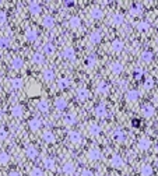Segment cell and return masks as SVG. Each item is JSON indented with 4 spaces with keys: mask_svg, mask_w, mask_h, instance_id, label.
Returning <instances> with one entry per match:
<instances>
[{
    "mask_svg": "<svg viewBox=\"0 0 158 176\" xmlns=\"http://www.w3.org/2000/svg\"><path fill=\"white\" fill-rule=\"evenodd\" d=\"M111 165L113 166V168H116V169H119V168H123L125 166V159H123V157H120V155H112V158H111Z\"/></svg>",
    "mask_w": 158,
    "mask_h": 176,
    "instance_id": "obj_1",
    "label": "cell"
},
{
    "mask_svg": "<svg viewBox=\"0 0 158 176\" xmlns=\"http://www.w3.org/2000/svg\"><path fill=\"white\" fill-rule=\"evenodd\" d=\"M62 56H63L66 60H73L76 58V52H74V48L73 46H64L63 48V52H62Z\"/></svg>",
    "mask_w": 158,
    "mask_h": 176,
    "instance_id": "obj_2",
    "label": "cell"
},
{
    "mask_svg": "<svg viewBox=\"0 0 158 176\" xmlns=\"http://www.w3.org/2000/svg\"><path fill=\"white\" fill-rule=\"evenodd\" d=\"M109 68H111L112 74H115V76H119V74L123 73L125 66H123V63H122V62H113V63H111Z\"/></svg>",
    "mask_w": 158,
    "mask_h": 176,
    "instance_id": "obj_3",
    "label": "cell"
},
{
    "mask_svg": "<svg viewBox=\"0 0 158 176\" xmlns=\"http://www.w3.org/2000/svg\"><path fill=\"white\" fill-rule=\"evenodd\" d=\"M87 157H88V159H90V161H98V159H101V157H102V154H101L99 148H97V147H92V148H90V150H88Z\"/></svg>",
    "mask_w": 158,
    "mask_h": 176,
    "instance_id": "obj_4",
    "label": "cell"
},
{
    "mask_svg": "<svg viewBox=\"0 0 158 176\" xmlns=\"http://www.w3.org/2000/svg\"><path fill=\"white\" fill-rule=\"evenodd\" d=\"M94 113H95V116H97L98 119H102V118H105L106 116V106H105V103H98L97 106L94 108Z\"/></svg>",
    "mask_w": 158,
    "mask_h": 176,
    "instance_id": "obj_5",
    "label": "cell"
},
{
    "mask_svg": "<svg viewBox=\"0 0 158 176\" xmlns=\"http://www.w3.org/2000/svg\"><path fill=\"white\" fill-rule=\"evenodd\" d=\"M111 49H112L115 53L123 52V49H125V42H123L122 39H113L112 43H111Z\"/></svg>",
    "mask_w": 158,
    "mask_h": 176,
    "instance_id": "obj_6",
    "label": "cell"
},
{
    "mask_svg": "<svg viewBox=\"0 0 158 176\" xmlns=\"http://www.w3.org/2000/svg\"><path fill=\"white\" fill-rule=\"evenodd\" d=\"M137 145H139V148L141 151H147L148 148L151 147V140L148 138V137H145V136H143L139 140V143H137Z\"/></svg>",
    "mask_w": 158,
    "mask_h": 176,
    "instance_id": "obj_7",
    "label": "cell"
},
{
    "mask_svg": "<svg viewBox=\"0 0 158 176\" xmlns=\"http://www.w3.org/2000/svg\"><path fill=\"white\" fill-rule=\"evenodd\" d=\"M28 10L32 16H38V14L41 13V10H42V7H41V4L38 2H29L28 3Z\"/></svg>",
    "mask_w": 158,
    "mask_h": 176,
    "instance_id": "obj_8",
    "label": "cell"
},
{
    "mask_svg": "<svg viewBox=\"0 0 158 176\" xmlns=\"http://www.w3.org/2000/svg\"><path fill=\"white\" fill-rule=\"evenodd\" d=\"M69 140H70L73 144H80V143L83 141V137H81V133L79 132H74V130H71V132H69Z\"/></svg>",
    "mask_w": 158,
    "mask_h": 176,
    "instance_id": "obj_9",
    "label": "cell"
},
{
    "mask_svg": "<svg viewBox=\"0 0 158 176\" xmlns=\"http://www.w3.org/2000/svg\"><path fill=\"white\" fill-rule=\"evenodd\" d=\"M25 38L29 42H35L38 39V31L35 28H27L25 29Z\"/></svg>",
    "mask_w": 158,
    "mask_h": 176,
    "instance_id": "obj_10",
    "label": "cell"
},
{
    "mask_svg": "<svg viewBox=\"0 0 158 176\" xmlns=\"http://www.w3.org/2000/svg\"><path fill=\"white\" fill-rule=\"evenodd\" d=\"M140 98V94L137 89H129L126 92V101L127 102H137V99Z\"/></svg>",
    "mask_w": 158,
    "mask_h": 176,
    "instance_id": "obj_11",
    "label": "cell"
},
{
    "mask_svg": "<svg viewBox=\"0 0 158 176\" xmlns=\"http://www.w3.org/2000/svg\"><path fill=\"white\" fill-rule=\"evenodd\" d=\"M87 130H88V133H90L91 136H99V134L102 133L101 126L99 124H97V123H90L88 124V127H87Z\"/></svg>",
    "mask_w": 158,
    "mask_h": 176,
    "instance_id": "obj_12",
    "label": "cell"
},
{
    "mask_svg": "<svg viewBox=\"0 0 158 176\" xmlns=\"http://www.w3.org/2000/svg\"><path fill=\"white\" fill-rule=\"evenodd\" d=\"M25 155L27 158H29V159H35V158L38 157V150L35 145H28V147L25 148Z\"/></svg>",
    "mask_w": 158,
    "mask_h": 176,
    "instance_id": "obj_13",
    "label": "cell"
},
{
    "mask_svg": "<svg viewBox=\"0 0 158 176\" xmlns=\"http://www.w3.org/2000/svg\"><path fill=\"white\" fill-rule=\"evenodd\" d=\"M42 163H43V166H45V169H49V171H55V168H56L55 159H53V158H50V157H45V158H43Z\"/></svg>",
    "mask_w": 158,
    "mask_h": 176,
    "instance_id": "obj_14",
    "label": "cell"
},
{
    "mask_svg": "<svg viewBox=\"0 0 158 176\" xmlns=\"http://www.w3.org/2000/svg\"><path fill=\"white\" fill-rule=\"evenodd\" d=\"M31 60H32V63H34V64H38V66H41V64L45 63V55H43V53L37 52V53H34V55H32Z\"/></svg>",
    "mask_w": 158,
    "mask_h": 176,
    "instance_id": "obj_15",
    "label": "cell"
},
{
    "mask_svg": "<svg viewBox=\"0 0 158 176\" xmlns=\"http://www.w3.org/2000/svg\"><path fill=\"white\" fill-rule=\"evenodd\" d=\"M62 171H63V173L66 176H73L74 172H76V168H74V165L71 162H66L62 166Z\"/></svg>",
    "mask_w": 158,
    "mask_h": 176,
    "instance_id": "obj_16",
    "label": "cell"
},
{
    "mask_svg": "<svg viewBox=\"0 0 158 176\" xmlns=\"http://www.w3.org/2000/svg\"><path fill=\"white\" fill-rule=\"evenodd\" d=\"M10 66H11V68H14V70H21L24 66V60L21 58H18V56H16V58L11 59Z\"/></svg>",
    "mask_w": 158,
    "mask_h": 176,
    "instance_id": "obj_17",
    "label": "cell"
},
{
    "mask_svg": "<svg viewBox=\"0 0 158 176\" xmlns=\"http://www.w3.org/2000/svg\"><path fill=\"white\" fill-rule=\"evenodd\" d=\"M141 113L144 118H153L154 113H155V109H154L153 105H144L141 108Z\"/></svg>",
    "mask_w": 158,
    "mask_h": 176,
    "instance_id": "obj_18",
    "label": "cell"
},
{
    "mask_svg": "<svg viewBox=\"0 0 158 176\" xmlns=\"http://www.w3.org/2000/svg\"><path fill=\"white\" fill-rule=\"evenodd\" d=\"M112 138L118 143H123L125 140H126V133H125L123 130H115V132L112 133Z\"/></svg>",
    "mask_w": 158,
    "mask_h": 176,
    "instance_id": "obj_19",
    "label": "cell"
},
{
    "mask_svg": "<svg viewBox=\"0 0 158 176\" xmlns=\"http://www.w3.org/2000/svg\"><path fill=\"white\" fill-rule=\"evenodd\" d=\"M111 23L113 24V25H116V27L122 25V24L125 23V17H123V14H122V13H115V14L112 16V18H111Z\"/></svg>",
    "mask_w": 158,
    "mask_h": 176,
    "instance_id": "obj_20",
    "label": "cell"
},
{
    "mask_svg": "<svg viewBox=\"0 0 158 176\" xmlns=\"http://www.w3.org/2000/svg\"><path fill=\"white\" fill-rule=\"evenodd\" d=\"M42 140L45 143H48V144H52V143H55L56 136L50 132V130H45V132L42 133Z\"/></svg>",
    "mask_w": 158,
    "mask_h": 176,
    "instance_id": "obj_21",
    "label": "cell"
},
{
    "mask_svg": "<svg viewBox=\"0 0 158 176\" xmlns=\"http://www.w3.org/2000/svg\"><path fill=\"white\" fill-rule=\"evenodd\" d=\"M76 97L79 101H85L88 97H90V91L87 88H79L76 92Z\"/></svg>",
    "mask_w": 158,
    "mask_h": 176,
    "instance_id": "obj_22",
    "label": "cell"
},
{
    "mask_svg": "<svg viewBox=\"0 0 158 176\" xmlns=\"http://www.w3.org/2000/svg\"><path fill=\"white\" fill-rule=\"evenodd\" d=\"M90 17H91V18H94V20H101L104 17L102 8H99V7L91 8V10H90Z\"/></svg>",
    "mask_w": 158,
    "mask_h": 176,
    "instance_id": "obj_23",
    "label": "cell"
},
{
    "mask_svg": "<svg viewBox=\"0 0 158 176\" xmlns=\"http://www.w3.org/2000/svg\"><path fill=\"white\" fill-rule=\"evenodd\" d=\"M90 43H99L102 41V32L101 31H94L92 34L90 35Z\"/></svg>",
    "mask_w": 158,
    "mask_h": 176,
    "instance_id": "obj_24",
    "label": "cell"
},
{
    "mask_svg": "<svg viewBox=\"0 0 158 176\" xmlns=\"http://www.w3.org/2000/svg\"><path fill=\"white\" fill-rule=\"evenodd\" d=\"M42 78L45 81H52L55 78V71L52 68H43L42 70Z\"/></svg>",
    "mask_w": 158,
    "mask_h": 176,
    "instance_id": "obj_25",
    "label": "cell"
},
{
    "mask_svg": "<svg viewBox=\"0 0 158 176\" xmlns=\"http://www.w3.org/2000/svg\"><path fill=\"white\" fill-rule=\"evenodd\" d=\"M63 123L66 124V126H73V124L76 123V115H74V113H66V115L63 116Z\"/></svg>",
    "mask_w": 158,
    "mask_h": 176,
    "instance_id": "obj_26",
    "label": "cell"
},
{
    "mask_svg": "<svg viewBox=\"0 0 158 176\" xmlns=\"http://www.w3.org/2000/svg\"><path fill=\"white\" fill-rule=\"evenodd\" d=\"M28 126H29V129L32 130V132H38V130L41 129V126H42V123H41V120L39 119H31V120L28 122Z\"/></svg>",
    "mask_w": 158,
    "mask_h": 176,
    "instance_id": "obj_27",
    "label": "cell"
},
{
    "mask_svg": "<svg viewBox=\"0 0 158 176\" xmlns=\"http://www.w3.org/2000/svg\"><path fill=\"white\" fill-rule=\"evenodd\" d=\"M55 108L58 110H64L67 108V101L64 98H56L55 99Z\"/></svg>",
    "mask_w": 158,
    "mask_h": 176,
    "instance_id": "obj_28",
    "label": "cell"
},
{
    "mask_svg": "<svg viewBox=\"0 0 158 176\" xmlns=\"http://www.w3.org/2000/svg\"><path fill=\"white\" fill-rule=\"evenodd\" d=\"M11 115L16 118H23L24 116V106L23 105H14L11 108Z\"/></svg>",
    "mask_w": 158,
    "mask_h": 176,
    "instance_id": "obj_29",
    "label": "cell"
},
{
    "mask_svg": "<svg viewBox=\"0 0 158 176\" xmlns=\"http://www.w3.org/2000/svg\"><path fill=\"white\" fill-rule=\"evenodd\" d=\"M10 87L13 88V89H16V91L21 89V88H23V78H20V77L11 78V81H10Z\"/></svg>",
    "mask_w": 158,
    "mask_h": 176,
    "instance_id": "obj_30",
    "label": "cell"
},
{
    "mask_svg": "<svg viewBox=\"0 0 158 176\" xmlns=\"http://www.w3.org/2000/svg\"><path fill=\"white\" fill-rule=\"evenodd\" d=\"M55 18H53L52 16H45L42 18V25L45 27V28H52L53 25H55Z\"/></svg>",
    "mask_w": 158,
    "mask_h": 176,
    "instance_id": "obj_31",
    "label": "cell"
},
{
    "mask_svg": "<svg viewBox=\"0 0 158 176\" xmlns=\"http://www.w3.org/2000/svg\"><path fill=\"white\" fill-rule=\"evenodd\" d=\"M153 58H154V55L150 50H144V52L140 55V59H141V62H144V63H150V62L153 60Z\"/></svg>",
    "mask_w": 158,
    "mask_h": 176,
    "instance_id": "obj_32",
    "label": "cell"
},
{
    "mask_svg": "<svg viewBox=\"0 0 158 176\" xmlns=\"http://www.w3.org/2000/svg\"><path fill=\"white\" fill-rule=\"evenodd\" d=\"M42 49H43V53H45V55H53V53H55V50H56V46L53 43L48 42V43H45L42 46Z\"/></svg>",
    "mask_w": 158,
    "mask_h": 176,
    "instance_id": "obj_33",
    "label": "cell"
},
{
    "mask_svg": "<svg viewBox=\"0 0 158 176\" xmlns=\"http://www.w3.org/2000/svg\"><path fill=\"white\" fill-rule=\"evenodd\" d=\"M38 110L42 113H48L49 112V103H48V101L45 99H41L39 102H38Z\"/></svg>",
    "mask_w": 158,
    "mask_h": 176,
    "instance_id": "obj_34",
    "label": "cell"
},
{
    "mask_svg": "<svg viewBox=\"0 0 158 176\" xmlns=\"http://www.w3.org/2000/svg\"><path fill=\"white\" fill-rule=\"evenodd\" d=\"M69 24H70L71 28H80V25H81V20H80L79 16H73L70 20H69Z\"/></svg>",
    "mask_w": 158,
    "mask_h": 176,
    "instance_id": "obj_35",
    "label": "cell"
},
{
    "mask_svg": "<svg viewBox=\"0 0 158 176\" xmlns=\"http://www.w3.org/2000/svg\"><path fill=\"white\" fill-rule=\"evenodd\" d=\"M153 172H154V169H153V166H150V165H143L141 169H140L141 176H151Z\"/></svg>",
    "mask_w": 158,
    "mask_h": 176,
    "instance_id": "obj_36",
    "label": "cell"
},
{
    "mask_svg": "<svg viewBox=\"0 0 158 176\" xmlns=\"http://www.w3.org/2000/svg\"><path fill=\"white\" fill-rule=\"evenodd\" d=\"M109 91V85L106 84L105 81H101L99 84L97 85V92L98 94H106Z\"/></svg>",
    "mask_w": 158,
    "mask_h": 176,
    "instance_id": "obj_37",
    "label": "cell"
},
{
    "mask_svg": "<svg viewBox=\"0 0 158 176\" xmlns=\"http://www.w3.org/2000/svg\"><path fill=\"white\" fill-rule=\"evenodd\" d=\"M69 85H70V78L67 77H62L60 80H58V87L60 89H66Z\"/></svg>",
    "mask_w": 158,
    "mask_h": 176,
    "instance_id": "obj_38",
    "label": "cell"
},
{
    "mask_svg": "<svg viewBox=\"0 0 158 176\" xmlns=\"http://www.w3.org/2000/svg\"><path fill=\"white\" fill-rule=\"evenodd\" d=\"M137 29L140 32H147L150 29V24H148V21H140L137 23Z\"/></svg>",
    "mask_w": 158,
    "mask_h": 176,
    "instance_id": "obj_39",
    "label": "cell"
},
{
    "mask_svg": "<svg viewBox=\"0 0 158 176\" xmlns=\"http://www.w3.org/2000/svg\"><path fill=\"white\" fill-rule=\"evenodd\" d=\"M130 14H132V16H139V14H141V4L135 3V4L132 6V8H130Z\"/></svg>",
    "mask_w": 158,
    "mask_h": 176,
    "instance_id": "obj_40",
    "label": "cell"
},
{
    "mask_svg": "<svg viewBox=\"0 0 158 176\" xmlns=\"http://www.w3.org/2000/svg\"><path fill=\"white\" fill-rule=\"evenodd\" d=\"M10 161V155L7 153H0V165H6Z\"/></svg>",
    "mask_w": 158,
    "mask_h": 176,
    "instance_id": "obj_41",
    "label": "cell"
},
{
    "mask_svg": "<svg viewBox=\"0 0 158 176\" xmlns=\"http://www.w3.org/2000/svg\"><path fill=\"white\" fill-rule=\"evenodd\" d=\"M31 176H43V171L41 168H38V166H34L31 169Z\"/></svg>",
    "mask_w": 158,
    "mask_h": 176,
    "instance_id": "obj_42",
    "label": "cell"
},
{
    "mask_svg": "<svg viewBox=\"0 0 158 176\" xmlns=\"http://www.w3.org/2000/svg\"><path fill=\"white\" fill-rule=\"evenodd\" d=\"M84 63H85V66H88V67H92L95 64V56H87V59L84 60Z\"/></svg>",
    "mask_w": 158,
    "mask_h": 176,
    "instance_id": "obj_43",
    "label": "cell"
},
{
    "mask_svg": "<svg viewBox=\"0 0 158 176\" xmlns=\"http://www.w3.org/2000/svg\"><path fill=\"white\" fill-rule=\"evenodd\" d=\"M8 45H10V39H8V38H6V37H2V38H0V48H2V49L7 48Z\"/></svg>",
    "mask_w": 158,
    "mask_h": 176,
    "instance_id": "obj_44",
    "label": "cell"
},
{
    "mask_svg": "<svg viewBox=\"0 0 158 176\" xmlns=\"http://www.w3.org/2000/svg\"><path fill=\"white\" fill-rule=\"evenodd\" d=\"M7 136H8L7 130H6L4 127H0V140H6L7 138Z\"/></svg>",
    "mask_w": 158,
    "mask_h": 176,
    "instance_id": "obj_45",
    "label": "cell"
},
{
    "mask_svg": "<svg viewBox=\"0 0 158 176\" xmlns=\"http://www.w3.org/2000/svg\"><path fill=\"white\" fill-rule=\"evenodd\" d=\"M153 84H154V81L151 78H147V80H144V87L145 89H150V88H153Z\"/></svg>",
    "mask_w": 158,
    "mask_h": 176,
    "instance_id": "obj_46",
    "label": "cell"
},
{
    "mask_svg": "<svg viewBox=\"0 0 158 176\" xmlns=\"http://www.w3.org/2000/svg\"><path fill=\"white\" fill-rule=\"evenodd\" d=\"M81 176H94V172H92L91 169H88V168H84L81 171Z\"/></svg>",
    "mask_w": 158,
    "mask_h": 176,
    "instance_id": "obj_47",
    "label": "cell"
},
{
    "mask_svg": "<svg viewBox=\"0 0 158 176\" xmlns=\"http://www.w3.org/2000/svg\"><path fill=\"white\" fill-rule=\"evenodd\" d=\"M6 20H7V14H6L4 11L0 10V24H4Z\"/></svg>",
    "mask_w": 158,
    "mask_h": 176,
    "instance_id": "obj_48",
    "label": "cell"
},
{
    "mask_svg": "<svg viewBox=\"0 0 158 176\" xmlns=\"http://www.w3.org/2000/svg\"><path fill=\"white\" fill-rule=\"evenodd\" d=\"M132 126L133 127H139L140 126V119H132Z\"/></svg>",
    "mask_w": 158,
    "mask_h": 176,
    "instance_id": "obj_49",
    "label": "cell"
},
{
    "mask_svg": "<svg viewBox=\"0 0 158 176\" xmlns=\"http://www.w3.org/2000/svg\"><path fill=\"white\" fill-rule=\"evenodd\" d=\"M74 4H76V3H74L73 0H69V2H64V6H66V7H73Z\"/></svg>",
    "mask_w": 158,
    "mask_h": 176,
    "instance_id": "obj_50",
    "label": "cell"
},
{
    "mask_svg": "<svg viewBox=\"0 0 158 176\" xmlns=\"http://www.w3.org/2000/svg\"><path fill=\"white\" fill-rule=\"evenodd\" d=\"M133 76H135V78H140V77H141V71H140V70H136L135 73H133Z\"/></svg>",
    "mask_w": 158,
    "mask_h": 176,
    "instance_id": "obj_51",
    "label": "cell"
},
{
    "mask_svg": "<svg viewBox=\"0 0 158 176\" xmlns=\"http://www.w3.org/2000/svg\"><path fill=\"white\" fill-rule=\"evenodd\" d=\"M119 87H120L122 89H125V88L127 87V83L126 81H120V83H119Z\"/></svg>",
    "mask_w": 158,
    "mask_h": 176,
    "instance_id": "obj_52",
    "label": "cell"
},
{
    "mask_svg": "<svg viewBox=\"0 0 158 176\" xmlns=\"http://www.w3.org/2000/svg\"><path fill=\"white\" fill-rule=\"evenodd\" d=\"M8 176H20V173H18V172H16V171H13V172H10V173H8Z\"/></svg>",
    "mask_w": 158,
    "mask_h": 176,
    "instance_id": "obj_53",
    "label": "cell"
},
{
    "mask_svg": "<svg viewBox=\"0 0 158 176\" xmlns=\"http://www.w3.org/2000/svg\"><path fill=\"white\" fill-rule=\"evenodd\" d=\"M2 118H3V112L0 110V120H2Z\"/></svg>",
    "mask_w": 158,
    "mask_h": 176,
    "instance_id": "obj_54",
    "label": "cell"
},
{
    "mask_svg": "<svg viewBox=\"0 0 158 176\" xmlns=\"http://www.w3.org/2000/svg\"><path fill=\"white\" fill-rule=\"evenodd\" d=\"M155 165H157V168H158V159H157V162H155Z\"/></svg>",
    "mask_w": 158,
    "mask_h": 176,
    "instance_id": "obj_55",
    "label": "cell"
},
{
    "mask_svg": "<svg viewBox=\"0 0 158 176\" xmlns=\"http://www.w3.org/2000/svg\"><path fill=\"white\" fill-rule=\"evenodd\" d=\"M157 153H158V144H157Z\"/></svg>",
    "mask_w": 158,
    "mask_h": 176,
    "instance_id": "obj_56",
    "label": "cell"
},
{
    "mask_svg": "<svg viewBox=\"0 0 158 176\" xmlns=\"http://www.w3.org/2000/svg\"><path fill=\"white\" fill-rule=\"evenodd\" d=\"M0 92H2V87H0Z\"/></svg>",
    "mask_w": 158,
    "mask_h": 176,
    "instance_id": "obj_57",
    "label": "cell"
},
{
    "mask_svg": "<svg viewBox=\"0 0 158 176\" xmlns=\"http://www.w3.org/2000/svg\"><path fill=\"white\" fill-rule=\"evenodd\" d=\"M157 28H158V25H157Z\"/></svg>",
    "mask_w": 158,
    "mask_h": 176,
    "instance_id": "obj_58",
    "label": "cell"
}]
</instances>
